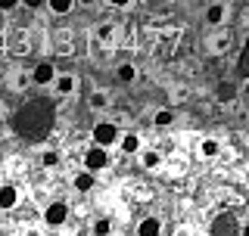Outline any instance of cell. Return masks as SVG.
<instances>
[{"label":"cell","instance_id":"3","mask_svg":"<svg viewBox=\"0 0 249 236\" xmlns=\"http://www.w3.org/2000/svg\"><path fill=\"white\" fill-rule=\"evenodd\" d=\"M90 137L97 140V146H112L115 140H119V128H115L112 121H100L97 128H93Z\"/></svg>","mask_w":249,"mask_h":236},{"label":"cell","instance_id":"25","mask_svg":"<svg viewBox=\"0 0 249 236\" xmlns=\"http://www.w3.org/2000/svg\"><path fill=\"white\" fill-rule=\"evenodd\" d=\"M19 3H25L28 10H41V6H44V0H19Z\"/></svg>","mask_w":249,"mask_h":236},{"label":"cell","instance_id":"16","mask_svg":"<svg viewBox=\"0 0 249 236\" xmlns=\"http://www.w3.org/2000/svg\"><path fill=\"white\" fill-rule=\"evenodd\" d=\"M212 50H215V53H228V50H231V34H228V31L212 37Z\"/></svg>","mask_w":249,"mask_h":236},{"label":"cell","instance_id":"12","mask_svg":"<svg viewBox=\"0 0 249 236\" xmlns=\"http://www.w3.org/2000/svg\"><path fill=\"white\" fill-rule=\"evenodd\" d=\"M218 100H221V103H231L233 97H237V84L233 81H224V84H218V93H215Z\"/></svg>","mask_w":249,"mask_h":236},{"label":"cell","instance_id":"21","mask_svg":"<svg viewBox=\"0 0 249 236\" xmlns=\"http://www.w3.org/2000/svg\"><path fill=\"white\" fill-rule=\"evenodd\" d=\"M109 230H112V224H109L106 218H100V221L93 224V236H109Z\"/></svg>","mask_w":249,"mask_h":236},{"label":"cell","instance_id":"22","mask_svg":"<svg viewBox=\"0 0 249 236\" xmlns=\"http://www.w3.org/2000/svg\"><path fill=\"white\" fill-rule=\"evenodd\" d=\"M218 149H221V146H218L215 140H202V155H209V159H212V155H218Z\"/></svg>","mask_w":249,"mask_h":236},{"label":"cell","instance_id":"1","mask_svg":"<svg viewBox=\"0 0 249 236\" xmlns=\"http://www.w3.org/2000/svg\"><path fill=\"white\" fill-rule=\"evenodd\" d=\"M56 121V106L47 97H31L13 112V131L22 140H44L53 131Z\"/></svg>","mask_w":249,"mask_h":236},{"label":"cell","instance_id":"27","mask_svg":"<svg viewBox=\"0 0 249 236\" xmlns=\"http://www.w3.org/2000/svg\"><path fill=\"white\" fill-rule=\"evenodd\" d=\"M93 3H97V0H81V6H93Z\"/></svg>","mask_w":249,"mask_h":236},{"label":"cell","instance_id":"23","mask_svg":"<svg viewBox=\"0 0 249 236\" xmlns=\"http://www.w3.org/2000/svg\"><path fill=\"white\" fill-rule=\"evenodd\" d=\"M97 37H100V41H109V37H112V25H100L97 28Z\"/></svg>","mask_w":249,"mask_h":236},{"label":"cell","instance_id":"26","mask_svg":"<svg viewBox=\"0 0 249 236\" xmlns=\"http://www.w3.org/2000/svg\"><path fill=\"white\" fill-rule=\"evenodd\" d=\"M109 3H112V6H128L131 0H109Z\"/></svg>","mask_w":249,"mask_h":236},{"label":"cell","instance_id":"15","mask_svg":"<svg viewBox=\"0 0 249 236\" xmlns=\"http://www.w3.org/2000/svg\"><path fill=\"white\" fill-rule=\"evenodd\" d=\"M72 3H75V0H44V6H50V13H56V16L69 13V10H72Z\"/></svg>","mask_w":249,"mask_h":236},{"label":"cell","instance_id":"2","mask_svg":"<svg viewBox=\"0 0 249 236\" xmlns=\"http://www.w3.org/2000/svg\"><path fill=\"white\" fill-rule=\"evenodd\" d=\"M212 236H240V224L233 211H221L212 221Z\"/></svg>","mask_w":249,"mask_h":236},{"label":"cell","instance_id":"6","mask_svg":"<svg viewBox=\"0 0 249 236\" xmlns=\"http://www.w3.org/2000/svg\"><path fill=\"white\" fill-rule=\"evenodd\" d=\"M53 78H56V68H53V62H37L35 72H31V81L35 84H53Z\"/></svg>","mask_w":249,"mask_h":236},{"label":"cell","instance_id":"24","mask_svg":"<svg viewBox=\"0 0 249 236\" xmlns=\"http://www.w3.org/2000/svg\"><path fill=\"white\" fill-rule=\"evenodd\" d=\"M16 6H19V0H0V13H10Z\"/></svg>","mask_w":249,"mask_h":236},{"label":"cell","instance_id":"14","mask_svg":"<svg viewBox=\"0 0 249 236\" xmlns=\"http://www.w3.org/2000/svg\"><path fill=\"white\" fill-rule=\"evenodd\" d=\"M137 149H140V137H137V134H124V137H122V152L134 155Z\"/></svg>","mask_w":249,"mask_h":236},{"label":"cell","instance_id":"10","mask_svg":"<svg viewBox=\"0 0 249 236\" xmlns=\"http://www.w3.org/2000/svg\"><path fill=\"white\" fill-rule=\"evenodd\" d=\"M16 202H19V193H16V186H0V208H13Z\"/></svg>","mask_w":249,"mask_h":236},{"label":"cell","instance_id":"18","mask_svg":"<svg viewBox=\"0 0 249 236\" xmlns=\"http://www.w3.org/2000/svg\"><path fill=\"white\" fill-rule=\"evenodd\" d=\"M153 121H156V128H168V124L175 121V112H171V109H159Z\"/></svg>","mask_w":249,"mask_h":236},{"label":"cell","instance_id":"20","mask_svg":"<svg viewBox=\"0 0 249 236\" xmlns=\"http://www.w3.org/2000/svg\"><path fill=\"white\" fill-rule=\"evenodd\" d=\"M41 165H44V168H56V165H59V152H56V149H47V152L41 155Z\"/></svg>","mask_w":249,"mask_h":236},{"label":"cell","instance_id":"7","mask_svg":"<svg viewBox=\"0 0 249 236\" xmlns=\"http://www.w3.org/2000/svg\"><path fill=\"white\" fill-rule=\"evenodd\" d=\"M53 84H56V93H62V97L75 93V87H78L75 75H59V78H53Z\"/></svg>","mask_w":249,"mask_h":236},{"label":"cell","instance_id":"8","mask_svg":"<svg viewBox=\"0 0 249 236\" xmlns=\"http://www.w3.org/2000/svg\"><path fill=\"white\" fill-rule=\"evenodd\" d=\"M162 230V224H159V218H143L137 227V236H159Z\"/></svg>","mask_w":249,"mask_h":236},{"label":"cell","instance_id":"5","mask_svg":"<svg viewBox=\"0 0 249 236\" xmlns=\"http://www.w3.org/2000/svg\"><path fill=\"white\" fill-rule=\"evenodd\" d=\"M66 218H69V205H66V202H50V205L44 208V224H50V227L66 224Z\"/></svg>","mask_w":249,"mask_h":236},{"label":"cell","instance_id":"13","mask_svg":"<svg viewBox=\"0 0 249 236\" xmlns=\"http://www.w3.org/2000/svg\"><path fill=\"white\" fill-rule=\"evenodd\" d=\"M115 78H119L122 84H131L137 78V72H134V66H131V62H122V66L115 68Z\"/></svg>","mask_w":249,"mask_h":236},{"label":"cell","instance_id":"9","mask_svg":"<svg viewBox=\"0 0 249 236\" xmlns=\"http://www.w3.org/2000/svg\"><path fill=\"white\" fill-rule=\"evenodd\" d=\"M224 16H228L224 3H212V6L206 10V22H209V25H221V22H224Z\"/></svg>","mask_w":249,"mask_h":236},{"label":"cell","instance_id":"28","mask_svg":"<svg viewBox=\"0 0 249 236\" xmlns=\"http://www.w3.org/2000/svg\"><path fill=\"white\" fill-rule=\"evenodd\" d=\"M25 236H41V233H37V230H28V233H25Z\"/></svg>","mask_w":249,"mask_h":236},{"label":"cell","instance_id":"11","mask_svg":"<svg viewBox=\"0 0 249 236\" xmlns=\"http://www.w3.org/2000/svg\"><path fill=\"white\" fill-rule=\"evenodd\" d=\"M75 190H78V193H90V190H93V171L75 174Z\"/></svg>","mask_w":249,"mask_h":236},{"label":"cell","instance_id":"19","mask_svg":"<svg viewBox=\"0 0 249 236\" xmlns=\"http://www.w3.org/2000/svg\"><path fill=\"white\" fill-rule=\"evenodd\" d=\"M162 165V155L156 152V149H146L143 152V168H159Z\"/></svg>","mask_w":249,"mask_h":236},{"label":"cell","instance_id":"17","mask_svg":"<svg viewBox=\"0 0 249 236\" xmlns=\"http://www.w3.org/2000/svg\"><path fill=\"white\" fill-rule=\"evenodd\" d=\"M88 106H90V109H106V106H109V97H106L103 90H93L90 97H88Z\"/></svg>","mask_w":249,"mask_h":236},{"label":"cell","instance_id":"4","mask_svg":"<svg viewBox=\"0 0 249 236\" xmlns=\"http://www.w3.org/2000/svg\"><path fill=\"white\" fill-rule=\"evenodd\" d=\"M84 165H88V171H103L106 165H109V155H106V146H93V149H88L84 152Z\"/></svg>","mask_w":249,"mask_h":236},{"label":"cell","instance_id":"29","mask_svg":"<svg viewBox=\"0 0 249 236\" xmlns=\"http://www.w3.org/2000/svg\"><path fill=\"white\" fill-rule=\"evenodd\" d=\"M146 3H156V0H146Z\"/></svg>","mask_w":249,"mask_h":236}]
</instances>
